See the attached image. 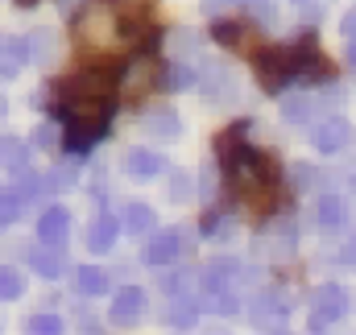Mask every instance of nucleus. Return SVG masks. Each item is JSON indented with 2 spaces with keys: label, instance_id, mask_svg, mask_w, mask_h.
I'll list each match as a JSON object with an SVG mask.
<instances>
[{
  "label": "nucleus",
  "instance_id": "f257e3e1",
  "mask_svg": "<svg viewBox=\"0 0 356 335\" xmlns=\"http://www.w3.org/2000/svg\"><path fill=\"white\" fill-rule=\"evenodd\" d=\"M54 112L67 120V149L83 158L108 129V112H112L108 75L99 67H91L83 75H75V79L54 83Z\"/></svg>",
  "mask_w": 356,
  "mask_h": 335
},
{
  "label": "nucleus",
  "instance_id": "f03ea898",
  "mask_svg": "<svg viewBox=\"0 0 356 335\" xmlns=\"http://www.w3.org/2000/svg\"><path fill=\"white\" fill-rule=\"evenodd\" d=\"M228 166V186L236 195V203L249 215H273L286 203V186H282V170L266 149H241Z\"/></svg>",
  "mask_w": 356,
  "mask_h": 335
},
{
  "label": "nucleus",
  "instance_id": "7ed1b4c3",
  "mask_svg": "<svg viewBox=\"0 0 356 335\" xmlns=\"http://www.w3.org/2000/svg\"><path fill=\"white\" fill-rule=\"evenodd\" d=\"M71 33H75V46H79V58L88 67H112L120 63L129 38H124V25H120V13L116 4H104V0H91L88 8L71 21Z\"/></svg>",
  "mask_w": 356,
  "mask_h": 335
},
{
  "label": "nucleus",
  "instance_id": "20e7f679",
  "mask_svg": "<svg viewBox=\"0 0 356 335\" xmlns=\"http://www.w3.org/2000/svg\"><path fill=\"white\" fill-rule=\"evenodd\" d=\"M241 273H245V265L232 261V256L211 261L207 273H203V298H199V307H203V311H216V315H232V311L241 307V298H236Z\"/></svg>",
  "mask_w": 356,
  "mask_h": 335
},
{
  "label": "nucleus",
  "instance_id": "39448f33",
  "mask_svg": "<svg viewBox=\"0 0 356 335\" xmlns=\"http://www.w3.org/2000/svg\"><path fill=\"white\" fill-rule=\"evenodd\" d=\"M257 58V79L266 87L269 95H277L286 79L294 75V50H282V46H266V50H257L253 54Z\"/></svg>",
  "mask_w": 356,
  "mask_h": 335
},
{
  "label": "nucleus",
  "instance_id": "423d86ee",
  "mask_svg": "<svg viewBox=\"0 0 356 335\" xmlns=\"http://www.w3.org/2000/svg\"><path fill=\"white\" fill-rule=\"evenodd\" d=\"M344 311H348L344 290H340V286H319L315 298H311V319H307V327H311V332H327V327H336V319H344Z\"/></svg>",
  "mask_w": 356,
  "mask_h": 335
},
{
  "label": "nucleus",
  "instance_id": "0eeeda50",
  "mask_svg": "<svg viewBox=\"0 0 356 335\" xmlns=\"http://www.w3.org/2000/svg\"><path fill=\"white\" fill-rule=\"evenodd\" d=\"M154 83H158V63H154V58H133V63L124 67L120 87H124V99H129V104H141V99L154 91Z\"/></svg>",
  "mask_w": 356,
  "mask_h": 335
},
{
  "label": "nucleus",
  "instance_id": "6e6552de",
  "mask_svg": "<svg viewBox=\"0 0 356 335\" xmlns=\"http://www.w3.org/2000/svg\"><path fill=\"white\" fill-rule=\"evenodd\" d=\"M294 75H307V79H327L332 75V63L323 58V50H319L315 38H302L294 46Z\"/></svg>",
  "mask_w": 356,
  "mask_h": 335
},
{
  "label": "nucleus",
  "instance_id": "1a4fd4ad",
  "mask_svg": "<svg viewBox=\"0 0 356 335\" xmlns=\"http://www.w3.org/2000/svg\"><path fill=\"white\" fill-rule=\"evenodd\" d=\"M116 13H120V25H124V38L129 42H137V38H145L154 29L145 0H116Z\"/></svg>",
  "mask_w": 356,
  "mask_h": 335
},
{
  "label": "nucleus",
  "instance_id": "9d476101",
  "mask_svg": "<svg viewBox=\"0 0 356 335\" xmlns=\"http://www.w3.org/2000/svg\"><path fill=\"white\" fill-rule=\"evenodd\" d=\"M182 252H186V236H182L178 228H170V232H158V236L145 245V261H149V265H170Z\"/></svg>",
  "mask_w": 356,
  "mask_h": 335
},
{
  "label": "nucleus",
  "instance_id": "9b49d317",
  "mask_svg": "<svg viewBox=\"0 0 356 335\" xmlns=\"http://www.w3.org/2000/svg\"><path fill=\"white\" fill-rule=\"evenodd\" d=\"M67 232H71V215H67V207H46L42 220H38V240L63 249V245H67Z\"/></svg>",
  "mask_w": 356,
  "mask_h": 335
},
{
  "label": "nucleus",
  "instance_id": "f8f14e48",
  "mask_svg": "<svg viewBox=\"0 0 356 335\" xmlns=\"http://www.w3.org/2000/svg\"><path fill=\"white\" fill-rule=\"evenodd\" d=\"M29 58V38H13V33H0V79H13Z\"/></svg>",
  "mask_w": 356,
  "mask_h": 335
},
{
  "label": "nucleus",
  "instance_id": "ddd939ff",
  "mask_svg": "<svg viewBox=\"0 0 356 335\" xmlns=\"http://www.w3.org/2000/svg\"><path fill=\"white\" fill-rule=\"evenodd\" d=\"M348 141H353V129H348V120H340V116H332V120H323V124L315 129V145H319L323 154H340Z\"/></svg>",
  "mask_w": 356,
  "mask_h": 335
},
{
  "label": "nucleus",
  "instance_id": "4468645a",
  "mask_svg": "<svg viewBox=\"0 0 356 335\" xmlns=\"http://www.w3.org/2000/svg\"><path fill=\"white\" fill-rule=\"evenodd\" d=\"M319 108H323V99H315V95H286V99H282V116H286L290 124H307V120H315Z\"/></svg>",
  "mask_w": 356,
  "mask_h": 335
},
{
  "label": "nucleus",
  "instance_id": "2eb2a0df",
  "mask_svg": "<svg viewBox=\"0 0 356 335\" xmlns=\"http://www.w3.org/2000/svg\"><path fill=\"white\" fill-rule=\"evenodd\" d=\"M216 42L236 46V50H257V38H253V29H249L245 21H224V25H216Z\"/></svg>",
  "mask_w": 356,
  "mask_h": 335
},
{
  "label": "nucleus",
  "instance_id": "dca6fc26",
  "mask_svg": "<svg viewBox=\"0 0 356 335\" xmlns=\"http://www.w3.org/2000/svg\"><path fill=\"white\" fill-rule=\"evenodd\" d=\"M124 170H129L133 178H154V174H162V154H154V149H133V154L124 158Z\"/></svg>",
  "mask_w": 356,
  "mask_h": 335
},
{
  "label": "nucleus",
  "instance_id": "f3484780",
  "mask_svg": "<svg viewBox=\"0 0 356 335\" xmlns=\"http://www.w3.org/2000/svg\"><path fill=\"white\" fill-rule=\"evenodd\" d=\"M145 311V294L137 290V286H124L116 298H112V319H133V315H141Z\"/></svg>",
  "mask_w": 356,
  "mask_h": 335
},
{
  "label": "nucleus",
  "instance_id": "a211bd4d",
  "mask_svg": "<svg viewBox=\"0 0 356 335\" xmlns=\"http://www.w3.org/2000/svg\"><path fill=\"white\" fill-rule=\"evenodd\" d=\"M0 166L8 170H25L29 166V145L25 141H17V137H0Z\"/></svg>",
  "mask_w": 356,
  "mask_h": 335
},
{
  "label": "nucleus",
  "instance_id": "6ab92c4d",
  "mask_svg": "<svg viewBox=\"0 0 356 335\" xmlns=\"http://www.w3.org/2000/svg\"><path fill=\"white\" fill-rule=\"evenodd\" d=\"M344 220H348V207H344V199L327 195V199L319 203V228H323V232H340V228H344Z\"/></svg>",
  "mask_w": 356,
  "mask_h": 335
},
{
  "label": "nucleus",
  "instance_id": "aec40b11",
  "mask_svg": "<svg viewBox=\"0 0 356 335\" xmlns=\"http://www.w3.org/2000/svg\"><path fill=\"white\" fill-rule=\"evenodd\" d=\"M116 236H120V224H116L112 215H99V220L91 224V249L95 252H108L116 245Z\"/></svg>",
  "mask_w": 356,
  "mask_h": 335
},
{
  "label": "nucleus",
  "instance_id": "412c9836",
  "mask_svg": "<svg viewBox=\"0 0 356 335\" xmlns=\"http://www.w3.org/2000/svg\"><path fill=\"white\" fill-rule=\"evenodd\" d=\"M29 265H33L42 277H58V273H63V252L54 249V245H42L38 252H29Z\"/></svg>",
  "mask_w": 356,
  "mask_h": 335
},
{
  "label": "nucleus",
  "instance_id": "4be33fe9",
  "mask_svg": "<svg viewBox=\"0 0 356 335\" xmlns=\"http://www.w3.org/2000/svg\"><path fill=\"white\" fill-rule=\"evenodd\" d=\"M71 281H75V290H79V294H104V286H108L104 269H95V265H79Z\"/></svg>",
  "mask_w": 356,
  "mask_h": 335
},
{
  "label": "nucleus",
  "instance_id": "5701e85b",
  "mask_svg": "<svg viewBox=\"0 0 356 335\" xmlns=\"http://www.w3.org/2000/svg\"><path fill=\"white\" fill-rule=\"evenodd\" d=\"M124 228L137 232V236L149 232V228H154V207H145V203H129V207H124Z\"/></svg>",
  "mask_w": 356,
  "mask_h": 335
},
{
  "label": "nucleus",
  "instance_id": "b1692460",
  "mask_svg": "<svg viewBox=\"0 0 356 335\" xmlns=\"http://www.w3.org/2000/svg\"><path fill=\"white\" fill-rule=\"evenodd\" d=\"M29 58L33 63H50L54 58V33L50 29H33L29 33Z\"/></svg>",
  "mask_w": 356,
  "mask_h": 335
},
{
  "label": "nucleus",
  "instance_id": "393cba45",
  "mask_svg": "<svg viewBox=\"0 0 356 335\" xmlns=\"http://www.w3.org/2000/svg\"><path fill=\"white\" fill-rule=\"evenodd\" d=\"M203 91H207V99H228L232 95V75L228 71H220V67H211L207 75H203Z\"/></svg>",
  "mask_w": 356,
  "mask_h": 335
},
{
  "label": "nucleus",
  "instance_id": "a878e982",
  "mask_svg": "<svg viewBox=\"0 0 356 335\" xmlns=\"http://www.w3.org/2000/svg\"><path fill=\"white\" fill-rule=\"evenodd\" d=\"M149 133L162 137V141H175L178 133H182V120H178L175 112H158V116L149 120Z\"/></svg>",
  "mask_w": 356,
  "mask_h": 335
},
{
  "label": "nucleus",
  "instance_id": "bb28decb",
  "mask_svg": "<svg viewBox=\"0 0 356 335\" xmlns=\"http://www.w3.org/2000/svg\"><path fill=\"white\" fill-rule=\"evenodd\" d=\"M21 290H25V277L13 265H0V298L13 302V298H21Z\"/></svg>",
  "mask_w": 356,
  "mask_h": 335
},
{
  "label": "nucleus",
  "instance_id": "cd10ccee",
  "mask_svg": "<svg viewBox=\"0 0 356 335\" xmlns=\"http://www.w3.org/2000/svg\"><path fill=\"white\" fill-rule=\"evenodd\" d=\"M21 207H25V199H21L17 190H0V228H8V224H17V215H21Z\"/></svg>",
  "mask_w": 356,
  "mask_h": 335
},
{
  "label": "nucleus",
  "instance_id": "c85d7f7f",
  "mask_svg": "<svg viewBox=\"0 0 356 335\" xmlns=\"http://www.w3.org/2000/svg\"><path fill=\"white\" fill-rule=\"evenodd\" d=\"M42 186H46V178H38V174H29V166H25V170H17V182H13L8 190H17L21 199H33V195H38Z\"/></svg>",
  "mask_w": 356,
  "mask_h": 335
},
{
  "label": "nucleus",
  "instance_id": "c756f323",
  "mask_svg": "<svg viewBox=\"0 0 356 335\" xmlns=\"http://www.w3.org/2000/svg\"><path fill=\"white\" fill-rule=\"evenodd\" d=\"M166 323H170V327H191V323H195V302L178 298L175 307L166 311Z\"/></svg>",
  "mask_w": 356,
  "mask_h": 335
},
{
  "label": "nucleus",
  "instance_id": "7c9ffc66",
  "mask_svg": "<svg viewBox=\"0 0 356 335\" xmlns=\"http://www.w3.org/2000/svg\"><path fill=\"white\" fill-rule=\"evenodd\" d=\"M191 281H195V273L191 269H178L175 277H166V294L170 298H186L191 294Z\"/></svg>",
  "mask_w": 356,
  "mask_h": 335
},
{
  "label": "nucleus",
  "instance_id": "2f4dec72",
  "mask_svg": "<svg viewBox=\"0 0 356 335\" xmlns=\"http://www.w3.org/2000/svg\"><path fill=\"white\" fill-rule=\"evenodd\" d=\"M191 182H195V178H191L186 170H178L175 178H170V199H175V203H186V199L195 195V186H191Z\"/></svg>",
  "mask_w": 356,
  "mask_h": 335
},
{
  "label": "nucleus",
  "instance_id": "473e14b6",
  "mask_svg": "<svg viewBox=\"0 0 356 335\" xmlns=\"http://www.w3.org/2000/svg\"><path fill=\"white\" fill-rule=\"evenodd\" d=\"M25 327H29L33 335H42V332H46V335H58V332H63V319H58V315H33Z\"/></svg>",
  "mask_w": 356,
  "mask_h": 335
},
{
  "label": "nucleus",
  "instance_id": "72a5a7b5",
  "mask_svg": "<svg viewBox=\"0 0 356 335\" xmlns=\"http://www.w3.org/2000/svg\"><path fill=\"white\" fill-rule=\"evenodd\" d=\"M253 315H266V319H273V315H286V298H277V294L257 298V302H253Z\"/></svg>",
  "mask_w": 356,
  "mask_h": 335
},
{
  "label": "nucleus",
  "instance_id": "f704fd0d",
  "mask_svg": "<svg viewBox=\"0 0 356 335\" xmlns=\"http://www.w3.org/2000/svg\"><path fill=\"white\" fill-rule=\"evenodd\" d=\"M191 83H195L191 67H170V71H166V91H186Z\"/></svg>",
  "mask_w": 356,
  "mask_h": 335
},
{
  "label": "nucleus",
  "instance_id": "c9c22d12",
  "mask_svg": "<svg viewBox=\"0 0 356 335\" xmlns=\"http://www.w3.org/2000/svg\"><path fill=\"white\" fill-rule=\"evenodd\" d=\"M33 145H38V149H54V145H58V133H54L50 124H38V129H33Z\"/></svg>",
  "mask_w": 356,
  "mask_h": 335
},
{
  "label": "nucleus",
  "instance_id": "e433bc0d",
  "mask_svg": "<svg viewBox=\"0 0 356 335\" xmlns=\"http://www.w3.org/2000/svg\"><path fill=\"white\" fill-rule=\"evenodd\" d=\"M228 232V224H224V215H216V211H207L203 215V236H224Z\"/></svg>",
  "mask_w": 356,
  "mask_h": 335
},
{
  "label": "nucleus",
  "instance_id": "4c0bfd02",
  "mask_svg": "<svg viewBox=\"0 0 356 335\" xmlns=\"http://www.w3.org/2000/svg\"><path fill=\"white\" fill-rule=\"evenodd\" d=\"M340 29H344V38H348V42H356V8H348V13H344Z\"/></svg>",
  "mask_w": 356,
  "mask_h": 335
},
{
  "label": "nucleus",
  "instance_id": "58836bf2",
  "mask_svg": "<svg viewBox=\"0 0 356 335\" xmlns=\"http://www.w3.org/2000/svg\"><path fill=\"white\" fill-rule=\"evenodd\" d=\"M195 46H199L195 33H175V50H195Z\"/></svg>",
  "mask_w": 356,
  "mask_h": 335
},
{
  "label": "nucleus",
  "instance_id": "ea45409f",
  "mask_svg": "<svg viewBox=\"0 0 356 335\" xmlns=\"http://www.w3.org/2000/svg\"><path fill=\"white\" fill-rule=\"evenodd\" d=\"M245 8L257 13V17H269V0H245Z\"/></svg>",
  "mask_w": 356,
  "mask_h": 335
},
{
  "label": "nucleus",
  "instance_id": "a19ab883",
  "mask_svg": "<svg viewBox=\"0 0 356 335\" xmlns=\"http://www.w3.org/2000/svg\"><path fill=\"white\" fill-rule=\"evenodd\" d=\"M224 4H245V0H203V8H207V13H220Z\"/></svg>",
  "mask_w": 356,
  "mask_h": 335
},
{
  "label": "nucleus",
  "instance_id": "79ce46f5",
  "mask_svg": "<svg viewBox=\"0 0 356 335\" xmlns=\"http://www.w3.org/2000/svg\"><path fill=\"white\" fill-rule=\"evenodd\" d=\"M344 261H348V265L356 269V245H348V249H344Z\"/></svg>",
  "mask_w": 356,
  "mask_h": 335
},
{
  "label": "nucleus",
  "instance_id": "37998d69",
  "mask_svg": "<svg viewBox=\"0 0 356 335\" xmlns=\"http://www.w3.org/2000/svg\"><path fill=\"white\" fill-rule=\"evenodd\" d=\"M348 67L356 71V42H353V50H348Z\"/></svg>",
  "mask_w": 356,
  "mask_h": 335
},
{
  "label": "nucleus",
  "instance_id": "c03bdc74",
  "mask_svg": "<svg viewBox=\"0 0 356 335\" xmlns=\"http://www.w3.org/2000/svg\"><path fill=\"white\" fill-rule=\"evenodd\" d=\"M0 120H4V95H0Z\"/></svg>",
  "mask_w": 356,
  "mask_h": 335
},
{
  "label": "nucleus",
  "instance_id": "a18cd8bd",
  "mask_svg": "<svg viewBox=\"0 0 356 335\" xmlns=\"http://www.w3.org/2000/svg\"><path fill=\"white\" fill-rule=\"evenodd\" d=\"M17 4H25V8H29V4H38V0H17Z\"/></svg>",
  "mask_w": 356,
  "mask_h": 335
},
{
  "label": "nucleus",
  "instance_id": "49530a36",
  "mask_svg": "<svg viewBox=\"0 0 356 335\" xmlns=\"http://www.w3.org/2000/svg\"><path fill=\"white\" fill-rule=\"evenodd\" d=\"M353 186H356V178H353Z\"/></svg>",
  "mask_w": 356,
  "mask_h": 335
}]
</instances>
